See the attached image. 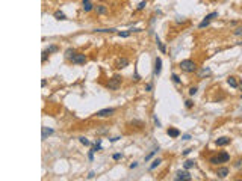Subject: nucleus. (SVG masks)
Returning a JSON list of instances; mask_svg holds the SVG:
<instances>
[{
    "mask_svg": "<svg viewBox=\"0 0 242 181\" xmlns=\"http://www.w3.org/2000/svg\"><path fill=\"white\" fill-rule=\"evenodd\" d=\"M180 68L185 73H194V71H197V63L191 59H185L180 62Z\"/></svg>",
    "mask_w": 242,
    "mask_h": 181,
    "instance_id": "1",
    "label": "nucleus"
},
{
    "mask_svg": "<svg viewBox=\"0 0 242 181\" xmlns=\"http://www.w3.org/2000/svg\"><path fill=\"white\" fill-rule=\"evenodd\" d=\"M121 82H123V79H121V76H114L112 79H109L108 82V89L109 90H117L120 86H121Z\"/></svg>",
    "mask_w": 242,
    "mask_h": 181,
    "instance_id": "2",
    "label": "nucleus"
},
{
    "mask_svg": "<svg viewBox=\"0 0 242 181\" xmlns=\"http://www.w3.org/2000/svg\"><path fill=\"white\" fill-rule=\"evenodd\" d=\"M114 113H115V109H112V107L109 109V107H108V109H102V110H99V112L95 113V115L99 116V118H109V116L114 115Z\"/></svg>",
    "mask_w": 242,
    "mask_h": 181,
    "instance_id": "3",
    "label": "nucleus"
},
{
    "mask_svg": "<svg viewBox=\"0 0 242 181\" xmlns=\"http://www.w3.org/2000/svg\"><path fill=\"white\" fill-rule=\"evenodd\" d=\"M71 62L76 63V65H83V63L86 62V56L82 54V53H76L74 56L71 57Z\"/></svg>",
    "mask_w": 242,
    "mask_h": 181,
    "instance_id": "4",
    "label": "nucleus"
},
{
    "mask_svg": "<svg viewBox=\"0 0 242 181\" xmlns=\"http://www.w3.org/2000/svg\"><path fill=\"white\" fill-rule=\"evenodd\" d=\"M191 174L189 172H186V171H179L177 174H176V180H185V181H191Z\"/></svg>",
    "mask_w": 242,
    "mask_h": 181,
    "instance_id": "5",
    "label": "nucleus"
},
{
    "mask_svg": "<svg viewBox=\"0 0 242 181\" xmlns=\"http://www.w3.org/2000/svg\"><path fill=\"white\" fill-rule=\"evenodd\" d=\"M160 71H162V59L156 57L154 59V76H159Z\"/></svg>",
    "mask_w": 242,
    "mask_h": 181,
    "instance_id": "6",
    "label": "nucleus"
},
{
    "mask_svg": "<svg viewBox=\"0 0 242 181\" xmlns=\"http://www.w3.org/2000/svg\"><path fill=\"white\" fill-rule=\"evenodd\" d=\"M41 130H42V134H41V139H42V141H45V139H47V138H48V136H50V134H53V128L42 127Z\"/></svg>",
    "mask_w": 242,
    "mask_h": 181,
    "instance_id": "7",
    "label": "nucleus"
},
{
    "mask_svg": "<svg viewBox=\"0 0 242 181\" xmlns=\"http://www.w3.org/2000/svg\"><path fill=\"white\" fill-rule=\"evenodd\" d=\"M215 143H216V146H226V145L230 143V139L229 138H220V139L215 141Z\"/></svg>",
    "mask_w": 242,
    "mask_h": 181,
    "instance_id": "8",
    "label": "nucleus"
},
{
    "mask_svg": "<svg viewBox=\"0 0 242 181\" xmlns=\"http://www.w3.org/2000/svg\"><path fill=\"white\" fill-rule=\"evenodd\" d=\"M129 65V59L127 57H121L118 62H117V68L118 70H121V68H126Z\"/></svg>",
    "mask_w": 242,
    "mask_h": 181,
    "instance_id": "9",
    "label": "nucleus"
},
{
    "mask_svg": "<svg viewBox=\"0 0 242 181\" xmlns=\"http://www.w3.org/2000/svg\"><path fill=\"white\" fill-rule=\"evenodd\" d=\"M166 133H168V136H169V138H174V139L180 136V131H179L177 128H171V127L168 128V131H166Z\"/></svg>",
    "mask_w": 242,
    "mask_h": 181,
    "instance_id": "10",
    "label": "nucleus"
},
{
    "mask_svg": "<svg viewBox=\"0 0 242 181\" xmlns=\"http://www.w3.org/2000/svg\"><path fill=\"white\" fill-rule=\"evenodd\" d=\"M216 175L220 177V178H226V177L229 175V169H227V168H218Z\"/></svg>",
    "mask_w": 242,
    "mask_h": 181,
    "instance_id": "11",
    "label": "nucleus"
},
{
    "mask_svg": "<svg viewBox=\"0 0 242 181\" xmlns=\"http://www.w3.org/2000/svg\"><path fill=\"white\" fill-rule=\"evenodd\" d=\"M82 3H83V11H85V12H89V11L94 8V5L91 3V0H83Z\"/></svg>",
    "mask_w": 242,
    "mask_h": 181,
    "instance_id": "12",
    "label": "nucleus"
},
{
    "mask_svg": "<svg viewBox=\"0 0 242 181\" xmlns=\"http://www.w3.org/2000/svg\"><path fill=\"white\" fill-rule=\"evenodd\" d=\"M218 157H220L221 163H226V162H229V160H230V155H229L227 152H224V151H223V152H221L220 155H218Z\"/></svg>",
    "mask_w": 242,
    "mask_h": 181,
    "instance_id": "13",
    "label": "nucleus"
},
{
    "mask_svg": "<svg viewBox=\"0 0 242 181\" xmlns=\"http://www.w3.org/2000/svg\"><path fill=\"white\" fill-rule=\"evenodd\" d=\"M227 83H229L232 88H239V85H238V82H236V77H229V79H227Z\"/></svg>",
    "mask_w": 242,
    "mask_h": 181,
    "instance_id": "14",
    "label": "nucleus"
},
{
    "mask_svg": "<svg viewBox=\"0 0 242 181\" xmlns=\"http://www.w3.org/2000/svg\"><path fill=\"white\" fill-rule=\"evenodd\" d=\"M204 76H210V70H209V68H203V70L198 73V79H203Z\"/></svg>",
    "mask_w": 242,
    "mask_h": 181,
    "instance_id": "15",
    "label": "nucleus"
},
{
    "mask_svg": "<svg viewBox=\"0 0 242 181\" xmlns=\"http://www.w3.org/2000/svg\"><path fill=\"white\" fill-rule=\"evenodd\" d=\"M115 30L117 29H95L94 32H97V33H115Z\"/></svg>",
    "mask_w": 242,
    "mask_h": 181,
    "instance_id": "16",
    "label": "nucleus"
},
{
    "mask_svg": "<svg viewBox=\"0 0 242 181\" xmlns=\"http://www.w3.org/2000/svg\"><path fill=\"white\" fill-rule=\"evenodd\" d=\"M95 11H97V14H106V6H103V5H97L95 6Z\"/></svg>",
    "mask_w": 242,
    "mask_h": 181,
    "instance_id": "17",
    "label": "nucleus"
},
{
    "mask_svg": "<svg viewBox=\"0 0 242 181\" xmlns=\"http://www.w3.org/2000/svg\"><path fill=\"white\" fill-rule=\"evenodd\" d=\"M55 18H56V20H67L65 14L61 12V11H56V12H55Z\"/></svg>",
    "mask_w": 242,
    "mask_h": 181,
    "instance_id": "18",
    "label": "nucleus"
},
{
    "mask_svg": "<svg viewBox=\"0 0 242 181\" xmlns=\"http://www.w3.org/2000/svg\"><path fill=\"white\" fill-rule=\"evenodd\" d=\"M74 54H76V53H74V50H73V49H67V52H65V57H67V59H71Z\"/></svg>",
    "mask_w": 242,
    "mask_h": 181,
    "instance_id": "19",
    "label": "nucleus"
},
{
    "mask_svg": "<svg viewBox=\"0 0 242 181\" xmlns=\"http://www.w3.org/2000/svg\"><path fill=\"white\" fill-rule=\"evenodd\" d=\"M160 163H162V160H160V158H156V160H154L151 165H150V169H151V171H153V169H156V168H157Z\"/></svg>",
    "mask_w": 242,
    "mask_h": 181,
    "instance_id": "20",
    "label": "nucleus"
},
{
    "mask_svg": "<svg viewBox=\"0 0 242 181\" xmlns=\"http://www.w3.org/2000/svg\"><path fill=\"white\" fill-rule=\"evenodd\" d=\"M183 166H185L186 169H191V168H194V166H195V162H194V160H186Z\"/></svg>",
    "mask_w": 242,
    "mask_h": 181,
    "instance_id": "21",
    "label": "nucleus"
},
{
    "mask_svg": "<svg viewBox=\"0 0 242 181\" xmlns=\"http://www.w3.org/2000/svg\"><path fill=\"white\" fill-rule=\"evenodd\" d=\"M209 162H210L212 165H218V163H221V160H220V157H218V155H216V157H210V160H209Z\"/></svg>",
    "mask_w": 242,
    "mask_h": 181,
    "instance_id": "22",
    "label": "nucleus"
},
{
    "mask_svg": "<svg viewBox=\"0 0 242 181\" xmlns=\"http://www.w3.org/2000/svg\"><path fill=\"white\" fill-rule=\"evenodd\" d=\"M215 17H218V12H212V14H209V15H206V21H212Z\"/></svg>",
    "mask_w": 242,
    "mask_h": 181,
    "instance_id": "23",
    "label": "nucleus"
},
{
    "mask_svg": "<svg viewBox=\"0 0 242 181\" xmlns=\"http://www.w3.org/2000/svg\"><path fill=\"white\" fill-rule=\"evenodd\" d=\"M79 141H80V143L85 145V146H89V145H91V142H89L86 138H79Z\"/></svg>",
    "mask_w": 242,
    "mask_h": 181,
    "instance_id": "24",
    "label": "nucleus"
},
{
    "mask_svg": "<svg viewBox=\"0 0 242 181\" xmlns=\"http://www.w3.org/2000/svg\"><path fill=\"white\" fill-rule=\"evenodd\" d=\"M100 149H102V141H99V142L95 143V146L92 148V151H94V152H97V151H100Z\"/></svg>",
    "mask_w": 242,
    "mask_h": 181,
    "instance_id": "25",
    "label": "nucleus"
},
{
    "mask_svg": "<svg viewBox=\"0 0 242 181\" xmlns=\"http://www.w3.org/2000/svg\"><path fill=\"white\" fill-rule=\"evenodd\" d=\"M48 54H50V53H48L47 50H44V52H42V56H41V62H42V63H44V62L47 60V57H48Z\"/></svg>",
    "mask_w": 242,
    "mask_h": 181,
    "instance_id": "26",
    "label": "nucleus"
},
{
    "mask_svg": "<svg viewBox=\"0 0 242 181\" xmlns=\"http://www.w3.org/2000/svg\"><path fill=\"white\" fill-rule=\"evenodd\" d=\"M156 42H157V45H159L160 52H162V53H165V45H163V44H162V42L159 41V38H156Z\"/></svg>",
    "mask_w": 242,
    "mask_h": 181,
    "instance_id": "27",
    "label": "nucleus"
},
{
    "mask_svg": "<svg viewBox=\"0 0 242 181\" xmlns=\"http://www.w3.org/2000/svg\"><path fill=\"white\" fill-rule=\"evenodd\" d=\"M233 35H235V36H241V35H242V27L235 29V30H233Z\"/></svg>",
    "mask_w": 242,
    "mask_h": 181,
    "instance_id": "28",
    "label": "nucleus"
},
{
    "mask_svg": "<svg viewBox=\"0 0 242 181\" xmlns=\"http://www.w3.org/2000/svg\"><path fill=\"white\" fill-rule=\"evenodd\" d=\"M130 33H132L130 30H129V32H118V36H121V38H127Z\"/></svg>",
    "mask_w": 242,
    "mask_h": 181,
    "instance_id": "29",
    "label": "nucleus"
},
{
    "mask_svg": "<svg viewBox=\"0 0 242 181\" xmlns=\"http://www.w3.org/2000/svg\"><path fill=\"white\" fill-rule=\"evenodd\" d=\"M47 52L48 53H55V52H58V47H56V45H50V47L47 49Z\"/></svg>",
    "mask_w": 242,
    "mask_h": 181,
    "instance_id": "30",
    "label": "nucleus"
},
{
    "mask_svg": "<svg viewBox=\"0 0 242 181\" xmlns=\"http://www.w3.org/2000/svg\"><path fill=\"white\" fill-rule=\"evenodd\" d=\"M185 106H186V109H192V107H194V103H192L191 100H186V101H185Z\"/></svg>",
    "mask_w": 242,
    "mask_h": 181,
    "instance_id": "31",
    "label": "nucleus"
},
{
    "mask_svg": "<svg viewBox=\"0 0 242 181\" xmlns=\"http://www.w3.org/2000/svg\"><path fill=\"white\" fill-rule=\"evenodd\" d=\"M145 5H147V2H145V0H142V2L138 5V11H142V9L145 8Z\"/></svg>",
    "mask_w": 242,
    "mask_h": 181,
    "instance_id": "32",
    "label": "nucleus"
},
{
    "mask_svg": "<svg viewBox=\"0 0 242 181\" xmlns=\"http://www.w3.org/2000/svg\"><path fill=\"white\" fill-rule=\"evenodd\" d=\"M156 151H157V149H154V151H151V152H150L148 155H145V162H147V160H150V158H151V157H153V155L156 154Z\"/></svg>",
    "mask_w": 242,
    "mask_h": 181,
    "instance_id": "33",
    "label": "nucleus"
},
{
    "mask_svg": "<svg viewBox=\"0 0 242 181\" xmlns=\"http://www.w3.org/2000/svg\"><path fill=\"white\" fill-rule=\"evenodd\" d=\"M195 94H197V88L194 86V88H191V89H189V95H195Z\"/></svg>",
    "mask_w": 242,
    "mask_h": 181,
    "instance_id": "34",
    "label": "nucleus"
},
{
    "mask_svg": "<svg viewBox=\"0 0 242 181\" xmlns=\"http://www.w3.org/2000/svg\"><path fill=\"white\" fill-rule=\"evenodd\" d=\"M173 82H174V83H180V77H179L177 74H173Z\"/></svg>",
    "mask_w": 242,
    "mask_h": 181,
    "instance_id": "35",
    "label": "nucleus"
},
{
    "mask_svg": "<svg viewBox=\"0 0 242 181\" xmlns=\"http://www.w3.org/2000/svg\"><path fill=\"white\" fill-rule=\"evenodd\" d=\"M235 168H236V169H241V168H242V160H238V162L235 163Z\"/></svg>",
    "mask_w": 242,
    "mask_h": 181,
    "instance_id": "36",
    "label": "nucleus"
},
{
    "mask_svg": "<svg viewBox=\"0 0 242 181\" xmlns=\"http://www.w3.org/2000/svg\"><path fill=\"white\" fill-rule=\"evenodd\" d=\"M112 158H114V160H120V158H121V154H114Z\"/></svg>",
    "mask_w": 242,
    "mask_h": 181,
    "instance_id": "37",
    "label": "nucleus"
},
{
    "mask_svg": "<svg viewBox=\"0 0 242 181\" xmlns=\"http://www.w3.org/2000/svg\"><path fill=\"white\" fill-rule=\"evenodd\" d=\"M182 139H183V141H189V139H191V136H189V134H183V136H182Z\"/></svg>",
    "mask_w": 242,
    "mask_h": 181,
    "instance_id": "38",
    "label": "nucleus"
},
{
    "mask_svg": "<svg viewBox=\"0 0 242 181\" xmlns=\"http://www.w3.org/2000/svg\"><path fill=\"white\" fill-rule=\"evenodd\" d=\"M88 157H89V160H92V158H94V151H92V149L89 151V154H88Z\"/></svg>",
    "mask_w": 242,
    "mask_h": 181,
    "instance_id": "39",
    "label": "nucleus"
},
{
    "mask_svg": "<svg viewBox=\"0 0 242 181\" xmlns=\"http://www.w3.org/2000/svg\"><path fill=\"white\" fill-rule=\"evenodd\" d=\"M151 88H153V86H151V85L148 83L147 86H145V90H148V92H150V90H151Z\"/></svg>",
    "mask_w": 242,
    "mask_h": 181,
    "instance_id": "40",
    "label": "nucleus"
},
{
    "mask_svg": "<svg viewBox=\"0 0 242 181\" xmlns=\"http://www.w3.org/2000/svg\"><path fill=\"white\" fill-rule=\"evenodd\" d=\"M185 21H186V20H185V18H183V17H182V18H180V17H179V18H177V23H185Z\"/></svg>",
    "mask_w": 242,
    "mask_h": 181,
    "instance_id": "41",
    "label": "nucleus"
},
{
    "mask_svg": "<svg viewBox=\"0 0 242 181\" xmlns=\"http://www.w3.org/2000/svg\"><path fill=\"white\" fill-rule=\"evenodd\" d=\"M45 85H47V80H42V82H41V86H42V88H44V86H45Z\"/></svg>",
    "mask_w": 242,
    "mask_h": 181,
    "instance_id": "42",
    "label": "nucleus"
},
{
    "mask_svg": "<svg viewBox=\"0 0 242 181\" xmlns=\"http://www.w3.org/2000/svg\"><path fill=\"white\" fill-rule=\"evenodd\" d=\"M154 122H156V125H157V127L160 125V122H159V119H157V118H154Z\"/></svg>",
    "mask_w": 242,
    "mask_h": 181,
    "instance_id": "43",
    "label": "nucleus"
},
{
    "mask_svg": "<svg viewBox=\"0 0 242 181\" xmlns=\"http://www.w3.org/2000/svg\"><path fill=\"white\" fill-rule=\"evenodd\" d=\"M189 152H191V149H186V151H183V155H188Z\"/></svg>",
    "mask_w": 242,
    "mask_h": 181,
    "instance_id": "44",
    "label": "nucleus"
},
{
    "mask_svg": "<svg viewBox=\"0 0 242 181\" xmlns=\"http://www.w3.org/2000/svg\"><path fill=\"white\" fill-rule=\"evenodd\" d=\"M136 166H138V163H132V165H130V169H133V168H136Z\"/></svg>",
    "mask_w": 242,
    "mask_h": 181,
    "instance_id": "45",
    "label": "nucleus"
},
{
    "mask_svg": "<svg viewBox=\"0 0 242 181\" xmlns=\"http://www.w3.org/2000/svg\"><path fill=\"white\" fill-rule=\"evenodd\" d=\"M94 175H95L94 172H89V175H88V178H94Z\"/></svg>",
    "mask_w": 242,
    "mask_h": 181,
    "instance_id": "46",
    "label": "nucleus"
},
{
    "mask_svg": "<svg viewBox=\"0 0 242 181\" xmlns=\"http://www.w3.org/2000/svg\"><path fill=\"white\" fill-rule=\"evenodd\" d=\"M239 89H242V80L239 82Z\"/></svg>",
    "mask_w": 242,
    "mask_h": 181,
    "instance_id": "47",
    "label": "nucleus"
},
{
    "mask_svg": "<svg viewBox=\"0 0 242 181\" xmlns=\"http://www.w3.org/2000/svg\"><path fill=\"white\" fill-rule=\"evenodd\" d=\"M239 44H241V45H242V42H239Z\"/></svg>",
    "mask_w": 242,
    "mask_h": 181,
    "instance_id": "48",
    "label": "nucleus"
}]
</instances>
